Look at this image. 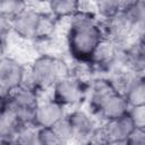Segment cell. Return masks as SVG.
I'll return each mask as SVG.
<instances>
[{"label": "cell", "instance_id": "obj_23", "mask_svg": "<svg viewBox=\"0 0 145 145\" xmlns=\"http://www.w3.org/2000/svg\"><path fill=\"white\" fill-rule=\"evenodd\" d=\"M11 29V18L0 15V41L2 37L7 35V33Z\"/></svg>", "mask_w": 145, "mask_h": 145}, {"label": "cell", "instance_id": "obj_22", "mask_svg": "<svg viewBox=\"0 0 145 145\" xmlns=\"http://www.w3.org/2000/svg\"><path fill=\"white\" fill-rule=\"evenodd\" d=\"M125 145H145L144 128H134L123 142Z\"/></svg>", "mask_w": 145, "mask_h": 145}, {"label": "cell", "instance_id": "obj_8", "mask_svg": "<svg viewBox=\"0 0 145 145\" xmlns=\"http://www.w3.org/2000/svg\"><path fill=\"white\" fill-rule=\"evenodd\" d=\"M128 108L125 96L120 93H114L102 104L100 113L109 121L126 114L128 112Z\"/></svg>", "mask_w": 145, "mask_h": 145}, {"label": "cell", "instance_id": "obj_15", "mask_svg": "<svg viewBox=\"0 0 145 145\" xmlns=\"http://www.w3.org/2000/svg\"><path fill=\"white\" fill-rule=\"evenodd\" d=\"M116 56V49H114V45L109 42V41H104L102 40L99 45L96 46L93 56H92V59L91 60H94L96 61L97 63H108V62H111L113 60Z\"/></svg>", "mask_w": 145, "mask_h": 145}, {"label": "cell", "instance_id": "obj_7", "mask_svg": "<svg viewBox=\"0 0 145 145\" xmlns=\"http://www.w3.org/2000/svg\"><path fill=\"white\" fill-rule=\"evenodd\" d=\"M109 140L112 142H125L127 136L135 128L128 112L120 118L109 120L108 123L103 127Z\"/></svg>", "mask_w": 145, "mask_h": 145}, {"label": "cell", "instance_id": "obj_9", "mask_svg": "<svg viewBox=\"0 0 145 145\" xmlns=\"http://www.w3.org/2000/svg\"><path fill=\"white\" fill-rule=\"evenodd\" d=\"M67 120L72 129L74 136H79V137H89L92 133L94 131L93 129V122L91 118L83 111H74L71 112L68 117Z\"/></svg>", "mask_w": 145, "mask_h": 145}, {"label": "cell", "instance_id": "obj_4", "mask_svg": "<svg viewBox=\"0 0 145 145\" xmlns=\"http://www.w3.org/2000/svg\"><path fill=\"white\" fill-rule=\"evenodd\" d=\"M63 118L62 105L54 101H48L37 104L33 114V122L40 128L52 127L56 122Z\"/></svg>", "mask_w": 145, "mask_h": 145}, {"label": "cell", "instance_id": "obj_11", "mask_svg": "<svg viewBox=\"0 0 145 145\" xmlns=\"http://www.w3.org/2000/svg\"><path fill=\"white\" fill-rule=\"evenodd\" d=\"M114 93H118V91L114 88V85L112 82H108L104 79L96 80L93 86V93H92V105L100 111L102 104Z\"/></svg>", "mask_w": 145, "mask_h": 145}, {"label": "cell", "instance_id": "obj_6", "mask_svg": "<svg viewBox=\"0 0 145 145\" xmlns=\"http://www.w3.org/2000/svg\"><path fill=\"white\" fill-rule=\"evenodd\" d=\"M39 17V12L25 8L11 18V28L24 39H35V28Z\"/></svg>", "mask_w": 145, "mask_h": 145}, {"label": "cell", "instance_id": "obj_10", "mask_svg": "<svg viewBox=\"0 0 145 145\" xmlns=\"http://www.w3.org/2000/svg\"><path fill=\"white\" fill-rule=\"evenodd\" d=\"M19 123L20 120L17 114V111L7 103L6 108L0 113V136L1 137L11 136L16 130H18Z\"/></svg>", "mask_w": 145, "mask_h": 145}, {"label": "cell", "instance_id": "obj_20", "mask_svg": "<svg viewBox=\"0 0 145 145\" xmlns=\"http://www.w3.org/2000/svg\"><path fill=\"white\" fill-rule=\"evenodd\" d=\"M36 134H37V139L40 145H61L62 144L51 127L40 128L36 131Z\"/></svg>", "mask_w": 145, "mask_h": 145}, {"label": "cell", "instance_id": "obj_18", "mask_svg": "<svg viewBox=\"0 0 145 145\" xmlns=\"http://www.w3.org/2000/svg\"><path fill=\"white\" fill-rule=\"evenodd\" d=\"M97 7L101 15L108 19L117 16L122 9L121 3L118 1H101L97 3Z\"/></svg>", "mask_w": 145, "mask_h": 145}, {"label": "cell", "instance_id": "obj_19", "mask_svg": "<svg viewBox=\"0 0 145 145\" xmlns=\"http://www.w3.org/2000/svg\"><path fill=\"white\" fill-rule=\"evenodd\" d=\"M23 9H25V3L22 1H0V15L9 18H12Z\"/></svg>", "mask_w": 145, "mask_h": 145}, {"label": "cell", "instance_id": "obj_12", "mask_svg": "<svg viewBox=\"0 0 145 145\" xmlns=\"http://www.w3.org/2000/svg\"><path fill=\"white\" fill-rule=\"evenodd\" d=\"M125 99L128 106L145 105V83L143 78H136L131 82L125 93Z\"/></svg>", "mask_w": 145, "mask_h": 145}, {"label": "cell", "instance_id": "obj_3", "mask_svg": "<svg viewBox=\"0 0 145 145\" xmlns=\"http://www.w3.org/2000/svg\"><path fill=\"white\" fill-rule=\"evenodd\" d=\"M83 96V87L79 82L66 78L57 82L53 85V100L60 105L74 104Z\"/></svg>", "mask_w": 145, "mask_h": 145}, {"label": "cell", "instance_id": "obj_5", "mask_svg": "<svg viewBox=\"0 0 145 145\" xmlns=\"http://www.w3.org/2000/svg\"><path fill=\"white\" fill-rule=\"evenodd\" d=\"M24 70L19 63L12 59H0V87L3 89H15L22 85Z\"/></svg>", "mask_w": 145, "mask_h": 145}, {"label": "cell", "instance_id": "obj_13", "mask_svg": "<svg viewBox=\"0 0 145 145\" xmlns=\"http://www.w3.org/2000/svg\"><path fill=\"white\" fill-rule=\"evenodd\" d=\"M133 25L130 24V22L126 18V16L120 11L117 16L112 17L109 19V24H108V29L109 33L114 36L116 39H122L125 36L128 35V33L130 32Z\"/></svg>", "mask_w": 145, "mask_h": 145}, {"label": "cell", "instance_id": "obj_24", "mask_svg": "<svg viewBox=\"0 0 145 145\" xmlns=\"http://www.w3.org/2000/svg\"><path fill=\"white\" fill-rule=\"evenodd\" d=\"M6 104H7V102L0 97V113H1V112H2V110L6 108Z\"/></svg>", "mask_w": 145, "mask_h": 145}, {"label": "cell", "instance_id": "obj_2", "mask_svg": "<svg viewBox=\"0 0 145 145\" xmlns=\"http://www.w3.org/2000/svg\"><path fill=\"white\" fill-rule=\"evenodd\" d=\"M69 77L67 63L57 58L42 56L37 58L31 68V80L33 88H48L57 82Z\"/></svg>", "mask_w": 145, "mask_h": 145}, {"label": "cell", "instance_id": "obj_1", "mask_svg": "<svg viewBox=\"0 0 145 145\" xmlns=\"http://www.w3.org/2000/svg\"><path fill=\"white\" fill-rule=\"evenodd\" d=\"M102 33L91 18H75L68 34V44L71 54L79 60H91L102 41Z\"/></svg>", "mask_w": 145, "mask_h": 145}, {"label": "cell", "instance_id": "obj_21", "mask_svg": "<svg viewBox=\"0 0 145 145\" xmlns=\"http://www.w3.org/2000/svg\"><path fill=\"white\" fill-rule=\"evenodd\" d=\"M128 114L135 126V128H144L145 127V105L130 108Z\"/></svg>", "mask_w": 145, "mask_h": 145}, {"label": "cell", "instance_id": "obj_16", "mask_svg": "<svg viewBox=\"0 0 145 145\" xmlns=\"http://www.w3.org/2000/svg\"><path fill=\"white\" fill-rule=\"evenodd\" d=\"M56 28L54 19L45 14H40L36 28H35V39H46L52 35Z\"/></svg>", "mask_w": 145, "mask_h": 145}, {"label": "cell", "instance_id": "obj_25", "mask_svg": "<svg viewBox=\"0 0 145 145\" xmlns=\"http://www.w3.org/2000/svg\"><path fill=\"white\" fill-rule=\"evenodd\" d=\"M2 54H3V45H2V42L0 41V59H2L3 57H2Z\"/></svg>", "mask_w": 145, "mask_h": 145}, {"label": "cell", "instance_id": "obj_14", "mask_svg": "<svg viewBox=\"0 0 145 145\" xmlns=\"http://www.w3.org/2000/svg\"><path fill=\"white\" fill-rule=\"evenodd\" d=\"M50 9L56 17L75 16L79 10V2L74 0H53L50 2Z\"/></svg>", "mask_w": 145, "mask_h": 145}, {"label": "cell", "instance_id": "obj_17", "mask_svg": "<svg viewBox=\"0 0 145 145\" xmlns=\"http://www.w3.org/2000/svg\"><path fill=\"white\" fill-rule=\"evenodd\" d=\"M51 128H52V130L54 131V134L57 135V137L59 138V140L62 144L68 142L69 139H71L74 137L72 129H71L67 118H65V117L62 119H60L58 122H56Z\"/></svg>", "mask_w": 145, "mask_h": 145}]
</instances>
